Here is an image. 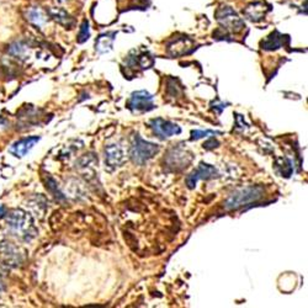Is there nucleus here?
Wrapping results in <instances>:
<instances>
[{
	"label": "nucleus",
	"instance_id": "nucleus-12",
	"mask_svg": "<svg viewBox=\"0 0 308 308\" xmlns=\"http://www.w3.org/2000/svg\"><path fill=\"white\" fill-rule=\"evenodd\" d=\"M57 185L58 184L56 183L55 179L52 176H50V175H47V178H46V189H48L52 192V195L55 196L56 199L65 200V196L63 195V192L59 190V188Z\"/></svg>",
	"mask_w": 308,
	"mask_h": 308
},
{
	"label": "nucleus",
	"instance_id": "nucleus-13",
	"mask_svg": "<svg viewBox=\"0 0 308 308\" xmlns=\"http://www.w3.org/2000/svg\"><path fill=\"white\" fill-rule=\"evenodd\" d=\"M8 52L16 58H24V56L26 55V46L22 45L21 42H15L9 46Z\"/></svg>",
	"mask_w": 308,
	"mask_h": 308
},
{
	"label": "nucleus",
	"instance_id": "nucleus-7",
	"mask_svg": "<svg viewBox=\"0 0 308 308\" xmlns=\"http://www.w3.org/2000/svg\"><path fill=\"white\" fill-rule=\"evenodd\" d=\"M125 162V153L118 144H109L105 148V163L107 167L116 169Z\"/></svg>",
	"mask_w": 308,
	"mask_h": 308
},
{
	"label": "nucleus",
	"instance_id": "nucleus-17",
	"mask_svg": "<svg viewBox=\"0 0 308 308\" xmlns=\"http://www.w3.org/2000/svg\"><path fill=\"white\" fill-rule=\"evenodd\" d=\"M6 213V209L3 206V205H0V218H3Z\"/></svg>",
	"mask_w": 308,
	"mask_h": 308
},
{
	"label": "nucleus",
	"instance_id": "nucleus-10",
	"mask_svg": "<svg viewBox=\"0 0 308 308\" xmlns=\"http://www.w3.org/2000/svg\"><path fill=\"white\" fill-rule=\"evenodd\" d=\"M0 253L6 258V260L10 263H20V254L18 249L8 242H1L0 243Z\"/></svg>",
	"mask_w": 308,
	"mask_h": 308
},
{
	"label": "nucleus",
	"instance_id": "nucleus-18",
	"mask_svg": "<svg viewBox=\"0 0 308 308\" xmlns=\"http://www.w3.org/2000/svg\"><path fill=\"white\" fill-rule=\"evenodd\" d=\"M6 123V120L4 117H1V116H0V125H5Z\"/></svg>",
	"mask_w": 308,
	"mask_h": 308
},
{
	"label": "nucleus",
	"instance_id": "nucleus-16",
	"mask_svg": "<svg viewBox=\"0 0 308 308\" xmlns=\"http://www.w3.org/2000/svg\"><path fill=\"white\" fill-rule=\"evenodd\" d=\"M89 38V29H88V22H84L83 26H81V32L79 34V39L78 41L80 42H84L85 39Z\"/></svg>",
	"mask_w": 308,
	"mask_h": 308
},
{
	"label": "nucleus",
	"instance_id": "nucleus-15",
	"mask_svg": "<svg viewBox=\"0 0 308 308\" xmlns=\"http://www.w3.org/2000/svg\"><path fill=\"white\" fill-rule=\"evenodd\" d=\"M218 132H214V131H200V130H195L191 132V141H197L200 138H204V137L211 136V135H217Z\"/></svg>",
	"mask_w": 308,
	"mask_h": 308
},
{
	"label": "nucleus",
	"instance_id": "nucleus-8",
	"mask_svg": "<svg viewBox=\"0 0 308 308\" xmlns=\"http://www.w3.org/2000/svg\"><path fill=\"white\" fill-rule=\"evenodd\" d=\"M39 141V137H27V138H22L20 141L15 142L13 146L9 148V152H10L13 155L19 158L25 157L30 151L35 147V144Z\"/></svg>",
	"mask_w": 308,
	"mask_h": 308
},
{
	"label": "nucleus",
	"instance_id": "nucleus-9",
	"mask_svg": "<svg viewBox=\"0 0 308 308\" xmlns=\"http://www.w3.org/2000/svg\"><path fill=\"white\" fill-rule=\"evenodd\" d=\"M27 19L31 21L32 24L38 27H43L46 22H47V16H46L43 10L39 9L38 6L37 8L34 6V8L29 9V11H27Z\"/></svg>",
	"mask_w": 308,
	"mask_h": 308
},
{
	"label": "nucleus",
	"instance_id": "nucleus-19",
	"mask_svg": "<svg viewBox=\"0 0 308 308\" xmlns=\"http://www.w3.org/2000/svg\"><path fill=\"white\" fill-rule=\"evenodd\" d=\"M3 292H4V288H3V284H1V282H0V296L3 295Z\"/></svg>",
	"mask_w": 308,
	"mask_h": 308
},
{
	"label": "nucleus",
	"instance_id": "nucleus-4",
	"mask_svg": "<svg viewBox=\"0 0 308 308\" xmlns=\"http://www.w3.org/2000/svg\"><path fill=\"white\" fill-rule=\"evenodd\" d=\"M149 126L153 130L154 135L159 137V138H169V137L175 136V135L181 134L180 126H178L174 122H170L168 120H163L160 117L153 118L149 122Z\"/></svg>",
	"mask_w": 308,
	"mask_h": 308
},
{
	"label": "nucleus",
	"instance_id": "nucleus-3",
	"mask_svg": "<svg viewBox=\"0 0 308 308\" xmlns=\"http://www.w3.org/2000/svg\"><path fill=\"white\" fill-rule=\"evenodd\" d=\"M263 193L264 190L261 186H248V188L240 189L228 197L225 207L227 210H238L251 202L258 201Z\"/></svg>",
	"mask_w": 308,
	"mask_h": 308
},
{
	"label": "nucleus",
	"instance_id": "nucleus-2",
	"mask_svg": "<svg viewBox=\"0 0 308 308\" xmlns=\"http://www.w3.org/2000/svg\"><path fill=\"white\" fill-rule=\"evenodd\" d=\"M159 152L158 144L151 143L142 138L139 135H135L132 137L130 147V157L134 160L135 164L144 165L148 160H151L155 154Z\"/></svg>",
	"mask_w": 308,
	"mask_h": 308
},
{
	"label": "nucleus",
	"instance_id": "nucleus-14",
	"mask_svg": "<svg viewBox=\"0 0 308 308\" xmlns=\"http://www.w3.org/2000/svg\"><path fill=\"white\" fill-rule=\"evenodd\" d=\"M51 14H52L53 19H55L56 21H58L59 24H62V25L68 24L69 16H68V14L65 13V11L59 10V9H52V10H51Z\"/></svg>",
	"mask_w": 308,
	"mask_h": 308
},
{
	"label": "nucleus",
	"instance_id": "nucleus-6",
	"mask_svg": "<svg viewBox=\"0 0 308 308\" xmlns=\"http://www.w3.org/2000/svg\"><path fill=\"white\" fill-rule=\"evenodd\" d=\"M217 173V169L207 163H200V165L189 175L186 178V184L189 189H193L199 180H207V179L214 178Z\"/></svg>",
	"mask_w": 308,
	"mask_h": 308
},
{
	"label": "nucleus",
	"instance_id": "nucleus-5",
	"mask_svg": "<svg viewBox=\"0 0 308 308\" xmlns=\"http://www.w3.org/2000/svg\"><path fill=\"white\" fill-rule=\"evenodd\" d=\"M128 106L132 111L138 113V111H151L155 107V105L153 104V95L146 90H141L131 95Z\"/></svg>",
	"mask_w": 308,
	"mask_h": 308
},
{
	"label": "nucleus",
	"instance_id": "nucleus-11",
	"mask_svg": "<svg viewBox=\"0 0 308 308\" xmlns=\"http://www.w3.org/2000/svg\"><path fill=\"white\" fill-rule=\"evenodd\" d=\"M114 34H107L99 37L96 42V50L99 51V53H106L111 50L114 42V37H111Z\"/></svg>",
	"mask_w": 308,
	"mask_h": 308
},
{
	"label": "nucleus",
	"instance_id": "nucleus-1",
	"mask_svg": "<svg viewBox=\"0 0 308 308\" xmlns=\"http://www.w3.org/2000/svg\"><path fill=\"white\" fill-rule=\"evenodd\" d=\"M5 216L6 225H8L11 234L16 235L22 240H26V242L31 240L37 234L31 216L26 213L24 210H11L9 213H5Z\"/></svg>",
	"mask_w": 308,
	"mask_h": 308
}]
</instances>
